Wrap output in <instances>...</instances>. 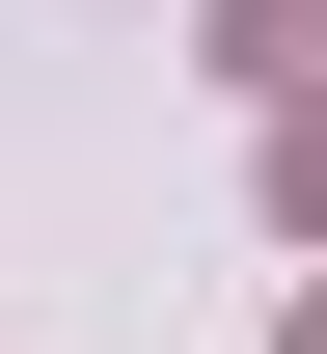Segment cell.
Listing matches in <instances>:
<instances>
[{"mask_svg":"<svg viewBox=\"0 0 327 354\" xmlns=\"http://www.w3.org/2000/svg\"><path fill=\"white\" fill-rule=\"evenodd\" d=\"M218 55H245V82H300V109H327V0H218Z\"/></svg>","mask_w":327,"mask_h":354,"instance_id":"cell-1","label":"cell"},{"mask_svg":"<svg viewBox=\"0 0 327 354\" xmlns=\"http://www.w3.org/2000/svg\"><path fill=\"white\" fill-rule=\"evenodd\" d=\"M300 354H327V300H300Z\"/></svg>","mask_w":327,"mask_h":354,"instance_id":"cell-3","label":"cell"},{"mask_svg":"<svg viewBox=\"0 0 327 354\" xmlns=\"http://www.w3.org/2000/svg\"><path fill=\"white\" fill-rule=\"evenodd\" d=\"M273 218H300V245H327V109H273Z\"/></svg>","mask_w":327,"mask_h":354,"instance_id":"cell-2","label":"cell"}]
</instances>
